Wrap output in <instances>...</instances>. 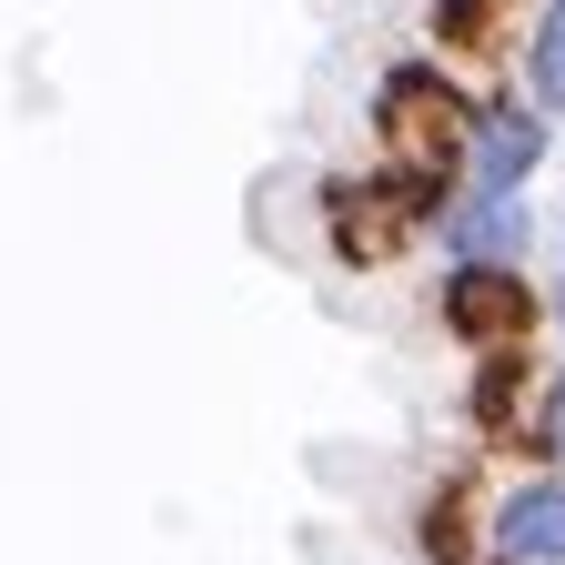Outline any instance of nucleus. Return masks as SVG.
Masks as SVG:
<instances>
[{"label":"nucleus","instance_id":"nucleus-1","mask_svg":"<svg viewBox=\"0 0 565 565\" xmlns=\"http://www.w3.org/2000/svg\"><path fill=\"white\" fill-rule=\"evenodd\" d=\"M465 111H475V82H465L455 61H435V51L384 61L374 71V102H364L374 162H445L455 141H465Z\"/></svg>","mask_w":565,"mask_h":565},{"label":"nucleus","instance_id":"nucleus-11","mask_svg":"<svg viewBox=\"0 0 565 565\" xmlns=\"http://www.w3.org/2000/svg\"><path fill=\"white\" fill-rule=\"evenodd\" d=\"M515 465H555L565 475V364L535 374V414H525V455Z\"/></svg>","mask_w":565,"mask_h":565},{"label":"nucleus","instance_id":"nucleus-6","mask_svg":"<svg viewBox=\"0 0 565 565\" xmlns=\"http://www.w3.org/2000/svg\"><path fill=\"white\" fill-rule=\"evenodd\" d=\"M484 494H494V475H475V465L424 475V494H414V525H404L414 565H484Z\"/></svg>","mask_w":565,"mask_h":565},{"label":"nucleus","instance_id":"nucleus-8","mask_svg":"<svg viewBox=\"0 0 565 565\" xmlns=\"http://www.w3.org/2000/svg\"><path fill=\"white\" fill-rule=\"evenodd\" d=\"M435 253L445 263H525L535 253V202H455L445 223H435Z\"/></svg>","mask_w":565,"mask_h":565},{"label":"nucleus","instance_id":"nucleus-4","mask_svg":"<svg viewBox=\"0 0 565 565\" xmlns=\"http://www.w3.org/2000/svg\"><path fill=\"white\" fill-rule=\"evenodd\" d=\"M484 565H565V475L505 465L484 494Z\"/></svg>","mask_w":565,"mask_h":565},{"label":"nucleus","instance_id":"nucleus-12","mask_svg":"<svg viewBox=\"0 0 565 565\" xmlns=\"http://www.w3.org/2000/svg\"><path fill=\"white\" fill-rule=\"evenodd\" d=\"M545 343H555V364H565V263L545 273Z\"/></svg>","mask_w":565,"mask_h":565},{"label":"nucleus","instance_id":"nucleus-9","mask_svg":"<svg viewBox=\"0 0 565 565\" xmlns=\"http://www.w3.org/2000/svg\"><path fill=\"white\" fill-rule=\"evenodd\" d=\"M515 92L565 131V0H535V21L515 31Z\"/></svg>","mask_w":565,"mask_h":565},{"label":"nucleus","instance_id":"nucleus-7","mask_svg":"<svg viewBox=\"0 0 565 565\" xmlns=\"http://www.w3.org/2000/svg\"><path fill=\"white\" fill-rule=\"evenodd\" d=\"M535 353H475L465 364V435L484 455H525V414H535Z\"/></svg>","mask_w":565,"mask_h":565},{"label":"nucleus","instance_id":"nucleus-10","mask_svg":"<svg viewBox=\"0 0 565 565\" xmlns=\"http://www.w3.org/2000/svg\"><path fill=\"white\" fill-rule=\"evenodd\" d=\"M505 31H515V0H424V51H435V61L494 51Z\"/></svg>","mask_w":565,"mask_h":565},{"label":"nucleus","instance_id":"nucleus-2","mask_svg":"<svg viewBox=\"0 0 565 565\" xmlns=\"http://www.w3.org/2000/svg\"><path fill=\"white\" fill-rule=\"evenodd\" d=\"M435 323H445V343L465 353H535V333H545V282L525 273V263H445L435 273Z\"/></svg>","mask_w":565,"mask_h":565},{"label":"nucleus","instance_id":"nucleus-5","mask_svg":"<svg viewBox=\"0 0 565 565\" xmlns=\"http://www.w3.org/2000/svg\"><path fill=\"white\" fill-rule=\"evenodd\" d=\"M323 253L343 263V273H384L404 243H414V223H404V202L384 192V172L364 162V172H323Z\"/></svg>","mask_w":565,"mask_h":565},{"label":"nucleus","instance_id":"nucleus-3","mask_svg":"<svg viewBox=\"0 0 565 565\" xmlns=\"http://www.w3.org/2000/svg\"><path fill=\"white\" fill-rule=\"evenodd\" d=\"M455 162H465V192H475V202H535V172L555 162V121H545L515 82H494V92H475V111H465Z\"/></svg>","mask_w":565,"mask_h":565}]
</instances>
